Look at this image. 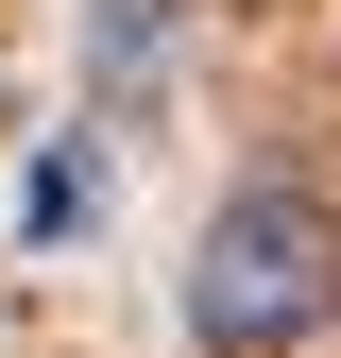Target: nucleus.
<instances>
[{"label": "nucleus", "mask_w": 341, "mask_h": 358, "mask_svg": "<svg viewBox=\"0 0 341 358\" xmlns=\"http://www.w3.org/2000/svg\"><path fill=\"white\" fill-rule=\"evenodd\" d=\"M188 324L222 341V358L324 341V324H341V205L290 188V171L222 188V205H205V239H188Z\"/></svg>", "instance_id": "nucleus-1"}]
</instances>
